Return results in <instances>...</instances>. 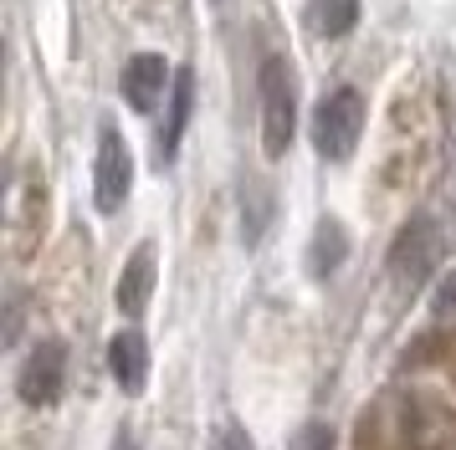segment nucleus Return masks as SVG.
<instances>
[{
  "instance_id": "7ed1b4c3",
  "label": "nucleus",
  "mask_w": 456,
  "mask_h": 450,
  "mask_svg": "<svg viewBox=\"0 0 456 450\" xmlns=\"http://www.w3.org/2000/svg\"><path fill=\"white\" fill-rule=\"evenodd\" d=\"M441 261V225L431 215H415L400 225V236L390 245V277L400 286H420Z\"/></svg>"
},
{
  "instance_id": "9d476101",
  "label": "nucleus",
  "mask_w": 456,
  "mask_h": 450,
  "mask_svg": "<svg viewBox=\"0 0 456 450\" xmlns=\"http://www.w3.org/2000/svg\"><path fill=\"white\" fill-rule=\"evenodd\" d=\"M344 256H349V230H344V221H318V230H313V245H308V277L313 282H329L333 271L344 266Z\"/></svg>"
},
{
  "instance_id": "6e6552de",
  "label": "nucleus",
  "mask_w": 456,
  "mask_h": 450,
  "mask_svg": "<svg viewBox=\"0 0 456 450\" xmlns=\"http://www.w3.org/2000/svg\"><path fill=\"white\" fill-rule=\"evenodd\" d=\"M149 297H154V245H139L134 256H128V266L118 271V286H113V302H118V312L124 317H139L149 307Z\"/></svg>"
},
{
  "instance_id": "ddd939ff",
  "label": "nucleus",
  "mask_w": 456,
  "mask_h": 450,
  "mask_svg": "<svg viewBox=\"0 0 456 450\" xmlns=\"http://www.w3.org/2000/svg\"><path fill=\"white\" fill-rule=\"evenodd\" d=\"M292 450H333V430L323 420H313V425H303L292 435Z\"/></svg>"
},
{
  "instance_id": "f8f14e48",
  "label": "nucleus",
  "mask_w": 456,
  "mask_h": 450,
  "mask_svg": "<svg viewBox=\"0 0 456 450\" xmlns=\"http://www.w3.org/2000/svg\"><path fill=\"white\" fill-rule=\"evenodd\" d=\"M267 215H272V195L262 184H251V195L241 200V230H247V245L262 241V230H267Z\"/></svg>"
},
{
  "instance_id": "1a4fd4ad",
  "label": "nucleus",
  "mask_w": 456,
  "mask_h": 450,
  "mask_svg": "<svg viewBox=\"0 0 456 450\" xmlns=\"http://www.w3.org/2000/svg\"><path fill=\"white\" fill-rule=\"evenodd\" d=\"M190 113H195V72L190 67H175V87H169V118L165 133H159V159H175V149L185 139Z\"/></svg>"
},
{
  "instance_id": "2eb2a0df",
  "label": "nucleus",
  "mask_w": 456,
  "mask_h": 450,
  "mask_svg": "<svg viewBox=\"0 0 456 450\" xmlns=\"http://www.w3.org/2000/svg\"><path fill=\"white\" fill-rule=\"evenodd\" d=\"M431 307H436V312H452V307H456V266L446 271V277H441V286H436Z\"/></svg>"
},
{
  "instance_id": "f03ea898",
  "label": "nucleus",
  "mask_w": 456,
  "mask_h": 450,
  "mask_svg": "<svg viewBox=\"0 0 456 450\" xmlns=\"http://www.w3.org/2000/svg\"><path fill=\"white\" fill-rule=\"evenodd\" d=\"M359 133H364V98L354 87H338V92H329V98L313 108V149L329 164L354 159Z\"/></svg>"
},
{
  "instance_id": "39448f33",
  "label": "nucleus",
  "mask_w": 456,
  "mask_h": 450,
  "mask_svg": "<svg viewBox=\"0 0 456 450\" xmlns=\"http://www.w3.org/2000/svg\"><path fill=\"white\" fill-rule=\"evenodd\" d=\"M62 379H67V348L57 338H42V343L26 353L21 374H16V394H21L26 405H57V394H62Z\"/></svg>"
},
{
  "instance_id": "f257e3e1",
  "label": "nucleus",
  "mask_w": 456,
  "mask_h": 450,
  "mask_svg": "<svg viewBox=\"0 0 456 450\" xmlns=\"http://www.w3.org/2000/svg\"><path fill=\"white\" fill-rule=\"evenodd\" d=\"M256 92H262V154L282 159L297 133V82H292L288 57H267L256 72Z\"/></svg>"
},
{
  "instance_id": "9b49d317",
  "label": "nucleus",
  "mask_w": 456,
  "mask_h": 450,
  "mask_svg": "<svg viewBox=\"0 0 456 450\" xmlns=\"http://www.w3.org/2000/svg\"><path fill=\"white\" fill-rule=\"evenodd\" d=\"M359 26V0H308V31L318 41H344Z\"/></svg>"
},
{
  "instance_id": "0eeeda50",
  "label": "nucleus",
  "mask_w": 456,
  "mask_h": 450,
  "mask_svg": "<svg viewBox=\"0 0 456 450\" xmlns=\"http://www.w3.org/2000/svg\"><path fill=\"white\" fill-rule=\"evenodd\" d=\"M108 374H113V384L124 389V394H144V384H149V343H144L139 327L113 333V343H108Z\"/></svg>"
},
{
  "instance_id": "423d86ee",
  "label": "nucleus",
  "mask_w": 456,
  "mask_h": 450,
  "mask_svg": "<svg viewBox=\"0 0 456 450\" xmlns=\"http://www.w3.org/2000/svg\"><path fill=\"white\" fill-rule=\"evenodd\" d=\"M124 102L134 108V113H154L159 102H165V87H175V67H169L159 52H139V57L124 61Z\"/></svg>"
},
{
  "instance_id": "20e7f679",
  "label": "nucleus",
  "mask_w": 456,
  "mask_h": 450,
  "mask_svg": "<svg viewBox=\"0 0 456 450\" xmlns=\"http://www.w3.org/2000/svg\"><path fill=\"white\" fill-rule=\"evenodd\" d=\"M134 189V154L118 128H103L98 133V164H93V200L103 215H118Z\"/></svg>"
},
{
  "instance_id": "dca6fc26",
  "label": "nucleus",
  "mask_w": 456,
  "mask_h": 450,
  "mask_svg": "<svg viewBox=\"0 0 456 450\" xmlns=\"http://www.w3.org/2000/svg\"><path fill=\"white\" fill-rule=\"evenodd\" d=\"M113 450H139V446H134V440H128V435H118V446H113Z\"/></svg>"
},
{
  "instance_id": "4468645a",
  "label": "nucleus",
  "mask_w": 456,
  "mask_h": 450,
  "mask_svg": "<svg viewBox=\"0 0 456 450\" xmlns=\"http://www.w3.org/2000/svg\"><path fill=\"white\" fill-rule=\"evenodd\" d=\"M216 450H251V435L241 425H221L216 430Z\"/></svg>"
}]
</instances>
